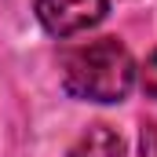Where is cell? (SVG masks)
Segmentation results:
<instances>
[{
	"label": "cell",
	"instance_id": "6da1fadb",
	"mask_svg": "<svg viewBox=\"0 0 157 157\" xmlns=\"http://www.w3.org/2000/svg\"><path fill=\"white\" fill-rule=\"evenodd\" d=\"M135 59L117 37L77 44L62 55V88L84 102H124L135 88Z\"/></svg>",
	"mask_w": 157,
	"mask_h": 157
},
{
	"label": "cell",
	"instance_id": "7a4b0ae2",
	"mask_svg": "<svg viewBox=\"0 0 157 157\" xmlns=\"http://www.w3.org/2000/svg\"><path fill=\"white\" fill-rule=\"evenodd\" d=\"M33 11H37V22L44 26V33L66 40L99 26L110 11V0H37Z\"/></svg>",
	"mask_w": 157,
	"mask_h": 157
},
{
	"label": "cell",
	"instance_id": "3957f363",
	"mask_svg": "<svg viewBox=\"0 0 157 157\" xmlns=\"http://www.w3.org/2000/svg\"><path fill=\"white\" fill-rule=\"evenodd\" d=\"M66 157H124V139L110 124H91L77 143L70 146Z\"/></svg>",
	"mask_w": 157,
	"mask_h": 157
},
{
	"label": "cell",
	"instance_id": "277c9868",
	"mask_svg": "<svg viewBox=\"0 0 157 157\" xmlns=\"http://www.w3.org/2000/svg\"><path fill=\"white\" fill-rule=\"evenodd\" d=\"M135 84L143 88V95H150V99H157V48L146 55V62L135 70Z\"/></svg>",
	"mask_w": 157,
	"mask_h": 157
},
{
	"label": "cell",
	"instance_id": "5b68a950",
	"mask_svg": "<svg viewBox=\"0 0 157 157\" xmlns=\"http://www.w3.org/2000/svg\"><path fill=\"white\" fill-rule=\"evenodd\" d=\"M139 157H157V124L146 121L139 132Z\"/></svg>",
	"mask_w": 157,
	"mask_h": 157
}]
</instances>
